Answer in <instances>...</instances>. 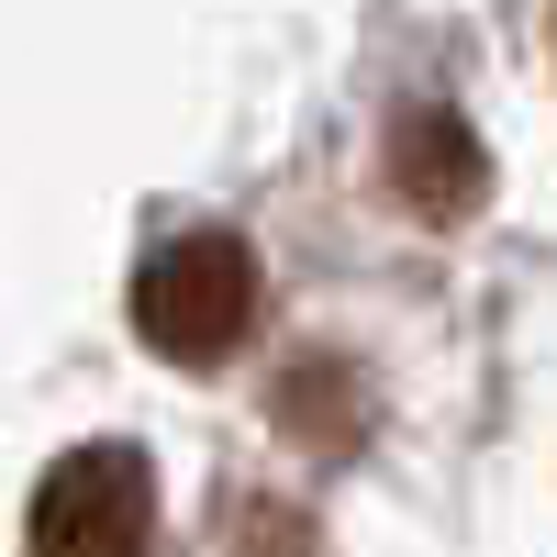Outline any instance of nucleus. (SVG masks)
Segmentation results:
<instances>
[{
  "label": "nucleus",
  "mask_w": 557,
  "mask_h": 557,
  "mask_svg": "<svg viewBox=\"0 0 557 557\" xmlns=\"http://www.w3.org/2000/svg\"><path fill=\"white\" fill-rule=\"evenodd\" d=\"M246 323H257V246L246 235H168L134 268V335L178 368L235 357Z\"/></svg>",
  "instance_id": "nucleus-1"
},
{
  "label": "nucleus",
  "mask_w": 557,
  "mask_h": 557,
  "mask_svg": "<svg viewBox=\"0 0 557 557\" xmlns=\"http://www.w3.org/2000/svg\"><path fill=\"white\" fill-rule=\"evenodd\" d=\"M23 546L34 557H157V469L146 446H67L57 469H45L34 513H23Z\"/></svg>",
  "instance_id": "nucleus-2"
},
{
  "label": "nucleus",
  "mask_w": 557,
  "mask_h": 557,
  "mask_svg": "<svg viewBox=\"0 0 557 557\" xmlns=\"http://www.w3.org/2000/svg\"><path fill=\"white\" fill-rule=\"evenodd\" d=\"M380 178H391V201L412 223H469L480 190H491V157H480V134L457 123L446 101H412L391 123V146H380Z\"/></svg>",
  "instance_id": "nucleus-3"
}]
</instances>
